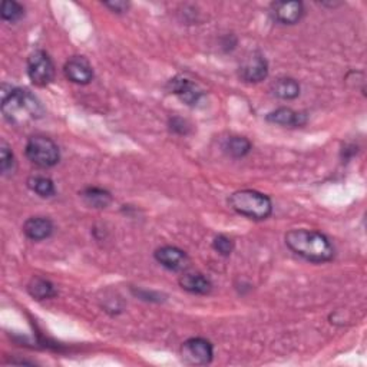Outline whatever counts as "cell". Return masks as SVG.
Segmentation results:
<instances>
[{"instance_id": "1", "label": "cell", "mask_w": 367, "mask_h": 367, "mask_svg": "<svg viewBox=\"0 0 367 367\" xmlns=\"http://www.w3.org/2000/svg\"><path fill=\"white\" fill-rule=\"evenodd\" d=\"M2 114L15 125L40 119L45 109L40 100L28 89L2 87Z\"/></svg>"}, {"instance_id": "2", "label": "cell", "mask_w": 367, "mask_h": 367, "mask_svg": "<svg viewBox=\"0 0 367 367\" xmlns=\"http://www.w3.org/2000/svg\"><path fill=\"white\" fill-rule=\"evenodd\" d=\"M285 244L294 254L310 262H328L334 257V247L330 240L314 230H292L285 234Z\"/></svg>"}, {"instance_id": "3", "label": "cell", "mask_w": 367, "mask_h": 367, "mask_svg": "<svg viewBox=\"0 0 367 367\" xmlns=\"http://www.w3.org/2000/svg\"><path fill=\"white\" fill-rule=\"evenodd\" d=\"M229 202L235 213L254 221L267 220L273 213L271 199L256 190L235 191L230 195Z\"/></svg>"}, {"instance_id": "4", "label": "cell", "mask_w": 367, "mask_h": 367, "mask_svg": "<svg viewBox=\"0 0 367 367\" xmlns=\"http://www.w3.org/2000/svg\"><path fill=\"white\" fill-rule=\"evenodd\" d=\"M28 159L39 168H52L60 159L59 147L51 138L32 136L25 148Z\"/></svg>"}, {"instance_id": "5", "label": "cell", "mask_w": 367, "mask_h": 367, "mask_svg": "<svg viewBox=\"0 0 367 367\" xmlns=\"http://www.w3.org/2000/svg\"><path fill=\"white\" fill-rule=\"evenodd\" d=\"M28 76L36 87H48L55 78V65L44 51L33 52L28 59Z\"/></svg>"}, {"instance_id": "6", "label": "cell", "mask_w": 367, "mask_h": 367, "mask_svg": "<svg viewBox=\"0 0 367 367\" xmlns=\"http://www.w3.org/2000/svg\"><path fill=\"white\" fill-rule=\"evenodd\" d=\"M181 356L184 361L191 366H207L213 361L214 348L206 339L193 337L182 343Z\"/></svg>"}, {"instance_id": "7", "label": "cell", "mask_w": 367, "mask_h": 367, "mask_svg": "<svg viewBox=\"0 0 367 367\" xmlns=\"http://www.w3.org/2000/svg\"><path fill=\"white\" fill-rule=\"evenodd\" d=\"M168 87L170 91L175 93L184 104H187L190 107L198 105L201 99L204 98V91L188 78L175 76L170 80Z\"/></svg>"}, {"instance_id": "8", "label": "cell", "mask_w": 367, "mask_h": 367, "mask_svg": "<svg viewBox=\"0 0 367 367\" xmlns=\"http://www.w3.org/2000/svg\"><path fill=\"white\" fill-rule=\"evenodd\" d=\"M240 76L249 84H258L269 76V64L261 53L254 52L240 68Z\"/></svg>"}, {"instance_id": "9", "label": "cell", "mask_w": 367, "mask_h": 367, "mask_svg": "<svg viewBox=\"0 0 367 367\" xmlns=\"http://www.w3.org/2000/svg\"><path fill=\"white\" fill-rule=\"evenodd\" d=\"M155 260L171 271H184L190 266V258L186 251H182L178 247L164 246L155 251Z\"/></svg>"}, {"instance_id": "10", "label": "cell", "mask_w": 367, "mask_h": 367, "mask_svg": "<svg viewBox=\"0 0 367 367\" xmlns=\"http://www.w3.org/2000/svg\"><path fill=\"white\" fill-rule=\"evenodd\" d=\"M65 76L73 84L88 85L93 79V69L84 56H73L65 64Z\"/></svg>"}, {"instance_id": "11", "label": "cell", "mask_w": 367, "mask_h": 367, "mask_svg": "<svg viewBox=\"0 0 367 367\" xmlns=\"http://www.w3.org/2000/svg\"><path fill=\"white\" fill-rule=\"evenodd\" d=\"M271 15L281 25H296L304 15V6L301 2H276L271 5Z\"/></svg>"}, {"instance_id": "12", "label": "cell", "mask_w": 367, "mask_h": 367, "mask_svg": "<svg viewBox=\"0 0 367 367\" xmlns=\"http://www.w3.org/2000/svg\"><path fill=\"white\" fill-rule=\"evenodd\" d=\"M267 120L276 125L297 128L305 125V122H307V115H305V112H297L290 108H278L267 115Z\"/></svg>"}, {"instance_id": "13", "label": "cell", "mask_w": 367, "mask_h": 367, "mask_svg": "<svg viewBox=\"0 0 367 367\" xmlns=\"http://www.w3.org/2000/svg\"><path fill=\"white\" fill-rule=\"evenodd\" d=\"M24 233L32 241H44L53 233V222L46 217H32L24 224Z\"/></svg>"}, {"instance_id": "14", "label": "cell", "mask_w": 367, "mask_h": 367, "mask_svg": "<svg viewBox=\"0 0 367 367\" xmlns=\"http://www.w3.org/2000/svg\"><path fill=\"white\" fill-rule=\"evenodd\" d=\"M179 285L182 290L193 294H208L213 290L211 281L198 273H186L179 278Z\"/></svg>"}, {"instance_id": "15", "label": "cell", "mask_w": 367, "mask_h": 367, "mask_svg": "<svg viewBox=\"0 0 367 367\" xmlns=\"http://www.w3.org/2000/svg\"><path fill=\"white\" fill-rule=\"evenodd\" d=\"M28 292L35 300H39V301L53 298L57 294L55 285L49 280L44 277H37V276L29 281Z\"/></svg>"}, {"instance_id": "16", "label": "cell", "mask_w": 367, "mask_h": 367, "mask_svg": "<svg viewBox=\"0 0 367 367\" xmlns=\"http://www.w3.org/2000/svg\"><path fill=\"white\" fill-rule=\"evenodd\" d=\"M271 92L280 99L292 100L300 95V84L293 78H280L271 85Z\"/></svg>"}, {"instance_id": "17", "label": "cell", "mask_w": 367, "mask_h": 367, "mask_svg": "<svg viewBox=\"0 0 367 367\" xmlns=\"http://www.w3.org/2000/svg\"><path fill=\"white\" fill-rule=\"evenodd\" d=\"M80 197L84 198V201L88 204L89 207H93V208H107L112 202L111 193L107 190L98 188V187H88L87 190L82 191Z\"/></svg>"}, {"instance_id": "18", "label": "cell", "mask_w": 367, "mask_h": 367, "mask_svg": "<svg viewBox=\"0 0 367 367\" xmlns=\"http://www.w3.org/2000/svg\"><path fill=\"white\" fill-rule=\"evenodd\" d=\"M28 187L42 198H51L56 194L55 184L46 177H32L28 179Z\"/></svg>"}, {"instance_id": "19", "label": "cell", "mask_w": 367, "mask_h": 367, "mask_svg": "<svg viewBox=\"0 0 367 367\" xmlns=\"http://www.w3.org/2000/svg\"><path fill=\"white\" fill-rule=\"evenodd\" d=\"M224 148H226L227 154L233 158H242L250 154L253 145L246 136H231L226 142V147Z\"/></svg>"}, {"instance_id": "20", "label": "cell", "mask_w": 367, "mask_h": 367, "mask_svg": "<svg viewBox=\"0 0 367 367\" xmlns=\"http://www.w3.org/2000/svg\"><path fill=\"white\" fill-rule=\"evenodd\" d=\"M24 15H25V8L17 2H13V0H5L2 3V9H0V16L10 24L17 22V20L24 17Z\"/></svg>"}, {"instance_id": "21", "label": "cell", "mask_w": 367, "mask_h": 367, "mask_svg": "<svg viewBox=\"0 0 367 367\" xmlns=\"http://www.w3.org/2000/svg\"><path fill=\"white\" fill-rule=\"evenodd\" d=\"M16 170V159L6 142L0 144V171L3 175H12Z\"/></svg>"}, {"instance_id": "22", "label": "cell", "mask_w": 367, "mask_h": 367, "mask_svg": "<svg viewBox=\"0 0 367 367\" xmlns=\"http://www.w3.org/2000/svg\"><path fill=\"white\" fill-rule=\"evenodd\" d=\"M213 247L218 254H221L224 257H229L234 250V242L227 235H218L213 241Z\"/></svg>"}, {"instance_id": "23", "label": "cell", "mask_w": 367, "mask_h": 367, "mask_svg": "<svg viewBox=\"0 0 367 367\" xmlns=\"http://www.w3.org/2000/svg\"><path fill=\"white\" fill-rule=\"evenodd\" d=\"M170 129L178 135H187L191 129V125L188 124V120L179 116H174L170 119Z\"/></svg>"}, {"instance_id": "24", "label": "cell", "mask_w": 367, "mask_h": 367, "mask_svg": "<svg viewBox=\"0 0 367 367\" xmlns=\"http://www.w3.org/2000/svg\"><path fill=\"white\" fill-rule=\"evenodd\" d=\"M105 6L109 8L111 10L116 12V13H124L129 8V5L127 2H122V0H115V2H107Z\"/></svg>"}]
</instances>
